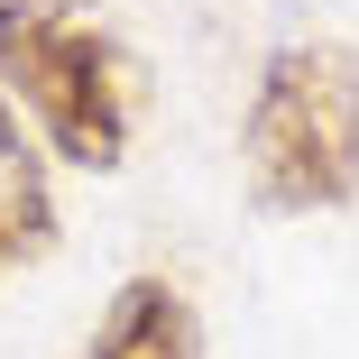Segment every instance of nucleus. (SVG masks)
Listing matches in <instances>:
<instances>
[{
    "label": "nucleus",
    "mask_w": 359,
    "mask_h": 359,
    "mask_svg": "<svg viewBox=\"0 0 359 359\" xmlns=\"http://www.w3.org/2000/svg\"><path fill=\"white\" fill-rule=\"evenodd\" d=\"M83 359H194V313L166 276H129Z\"/></svg>",
    "instance_id": "obj_3"
},
{
    "label": "nucleus",
    "mask_w": 359,
    "mask_h": 359,
    "mask_svg": "<svg viewBox=\"0 0 359 359\" xmlns=\"http://www.w3.org/2000/svg\"><path fill=\"white\" fill-rule=\"evenodd\" d=\"M0 83L37 111L55 157H74V166L129 157L138 65L93 10H74V0H0Z\"/></svg>",
    "instance_id": "obj_1"
},
{
    "label": "nucleus",
    "mask_w": 359,
    "mask_h": 359,
    "mask_svg": "<svg viewBox=\"0 0 359 359\" xmlns=\"http://www.w3.org/2000/svg\"><path fill=\"white\" fill-rule=\"evenodd\" d=\"M55 249V194H46V157L19 138V120L0 111V267H19Z\"/></svg>",
    "instance_id": "obj_4"
},
{
    "label": "nucleus",
    "mask_w": 359,
    "mask_h": 359,
    "mask_svg": "<svg viewBox=\"0 0 359 359\" xmlns=\"http://www.w3.org/2000/svg\"><path fill=\"white\" fill-rule=\"evenodd\" d=\"M249 194L267 212H332L359 184V55L332 37L276 46L249 93Z\"/></svg>",
    "instance_id": "obj_2"
}]
</instances>
